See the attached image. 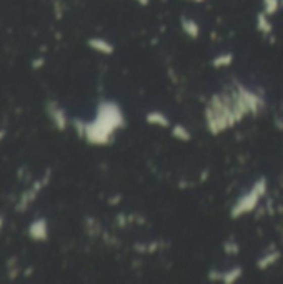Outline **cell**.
<instances>
[{
  "mask_svg": "<svg viewBox=\"0 0 283 284\" xmlns=\"http://www.w3.org/2000/svg\"><path fill=\"white\" fill-rule=\"evenodd\" d=\"M223 253L226 256H237L240 253V244L237 243L233 238H230L228 241L223 243Z\"/></svg>",
  "mask_w": 283,
  "mask_h": 284,
  "instance_id": "obj_17",
  "label": "cell"
},
{
  "mask_svg": "<svg viewBox=\"0 0 283 284\" xmlns=\"http://www.w3.org/2000/svg\"><path fill=\"white\" fill-rule=\"evenodd\" d=\"M255 27H257V30L262 33V35H270V33L273 32V25H271V22H270V15L265 14L263 10L257 15V19H255Z\"/></svg>",
  "mask_w": 283,
  "mask_h": 284,
  "instance_id": "obj_11",
  "label": "cell"
},
{
  "mask_svg": "<svg viewBox=\"0 0 283 284\" xmlns=\"http://www.w3.org/2000/svg\"><path fill=\"white\" fill-rule=\"evenodd\" d=\"M43 64H45V59H37V60L32 62V67H33V68H40Z\"/></svg>",
  "mask_w": 283,
  "mask_h": 284,
  "instance_id": "obj_21",
  "label": "cell"
},
{
  "mask_svg": "<svg viewBox=\"0 0 283 284\" xmlns=\"http://www.w3.org/2000/svg\"><path fill=\"white\" fill-rule=\"evenodd\" d=\"M117 224L120 226V228H125L127 224H130V216H127V214H117Z\"/></svg>",
  "mask_w": 283,
  "mask_h": 284,
  "instance_id": "obj_20",
  "label": "cell"
},
{
  "mask_svg": "<svg viewBox=\"0 0 283 284\" xmlns=\"http://www.w3.org/2000/svg\"><path fill=\"white\" fill-rule=\"evenodd\" d=\"M133 249L142 254H154L160 249V241H152V243H137L133 244Z\"/></svg>",
  "mask_w": 283,
  "mask_h": 284,
  "instance_id": "obj_15",
  "label": "cell"
},
{
  "mask_svg": "<svg viewBox=\"0 0 283 284\" xmlns=\"http://www.w3.org/2000/svg\"><path fill=\"white\" fill-rule=\"evenodd\" d=\"M135 2H137L138 5H142V7H147V5L150 4V0H135Z\"/></svg>",
  "mask_w": 283,
  "mask_h": 284,
  "instance_id": "obj_23",
  "label": "cell"
},
{
  "mask_svg": "<svg viewBox=\"0 0 283 284\" xmlns=\"http://www.w3.org/2000/svg\"><path fill=\"white\" fill-rule=\"evenodd\" d=\"M222 277H223V271H220V269L208 271V279L210 281H222Z\"/></svg>",
  "mask_w": 283,
  "mask_h": 284,
  "instance_id": "obj_19",
  "label": "cell"
},
{
  "mask_svg": "<svg viewBox=\"0 0 283 284\" xmlns=\"http://www.w3.org/2000/svg\"><path fill=\"white\" fill-rule=\"evenodd\" d=\"M87 45L93 50V52L102 53V55H112L113 52H115V47H113V45L109 40H105V38H102V37L88 38Z\"/></svg>",
  "mask_w": 283,
  "mask_h": 284,
  "instance_id": "obj_7",
  "label": "cell"
},
{
  "mask_svg": "<svg viewBox=\"0 0 283 284\" xmlns=\"http://www.w3.org/2000/svg\"><path fill=\"white\" fill-rule=\"evenodd\" d=\"M125 127V115L117 101L104 100L97 106V113L92 122L85 127L83 138L93 146H107L113 141L117 130Z\"/></svg>",
  "mask_w": 283,
  "mask_h": 284,
  "instance_id": "obj_1",
  "label": "cell"
},
{
  "mask_svg": "<svg viewBox=\"0 0 283 284\" xmlns=\"http://www.w3.org/2000/svg\"><path fill=\"white\" fill-rule=\"evenodd\" d=\"M205 125L213 136L222 135L226 130H231L239 120H237L233 101L228 87H225L222 92H217L210 96L208 103L205 105Z\"/></svg>",
  "mask_w": 283,
  "mask_h": 284,
  "instance_id": "obj_2",
  "label": "cell"
},
{
  "mask_svg": "<svg viewBox=\"0 0 283 284\" xmlns=\"http://www.w3.org/2000/svg\"><path fill=\"white\" fill-rule=\"evenodd\" d=\"M267 190H268L267 178H265V176H260V178L252 185V188L235 201V204L230 209V218L239 219L242 216H245V214H250L252 211H255L260 204V201H262V198L267 195Z\"/></svg>",
  "mask_w": 283,
  "mask_h": 284,
  "instance_id": "obj_3",
  "label": "cell"
},
{
  "mask_svg": "<svg viewBox=\"0 0 283 284\" xmlns=\"http://www.w3.org/2000/svg\"><path fill=\"white\" fill-rule=\"evenodd\" d=\"M243 276V268L242 266H233V268H230L228 271H223V277H222V282L223 284H233L240 279Z\"/></svg>",
  "mask_w": 283,
  "mask_h": 284,
  "instance_id": "obj_12",
  "label": "cell"
},
{
  "mask_svg": "<svg viewBox=\"0 0 283 284\" xmlns=\"http://www.w3.org/2000/svg\"><path fill=\"white\" fill-rule=\"evenodd\" d=\"M172 136L175 140H178V141H183V143H186V141H190L192 140V133H190V130L183 127V125H173L172 127Z\"/></svg>",
  "mask_w": 283,
  "mask_h": 284,
  "instance_id": "obj_13",
  "label": "cell"
},
{
  "mask_svg": "<svg viewBox=\"0 0 283 284\" xmlns=\"http://www.w3.org/2000/svg\"><path fill=\"white\" fill-rule=\"evenodd\" d=\"M190 2H197V4H200V2H205V0H190Z\"/></svg>",
  "mask_w": 283,
  "mask_h": 284,
  "instance_id": "obj_26",
  "label": "cell"
},
{
  "mask_svg": "<svg viewBox=\"0 0 283 284\" xmlns=\"http://www.w3.org/2000/svg\"><path fill=\"white\" fill-rule=\"evenodd\" d=\"M4 136H5V132H4V130H0V140H2Z\"/></svg>",
  "mask_w": 283,
  "mask_h": 284,
  "instance_id": "obj_24",
  "label": "cell"
},
{
  "mask_svg": "<svg viewBox=\"0 0 283 284\" xmlns=\"http://www.w3.org/2000/svg\"><path fill=\"white\" fill-rule=\"evenodd\" d=\"M180 25H182V30L185 35L192 38V40H197V38L200 37V25H198V22H195L194 19H190V17H182Z\"/></svg>",
  "mask_w": 283,
  "mask_h": 284,
  "instance_id": "obj_8",
  "label": "cell"
},
{
  "mask_svg": "<svg viewBox=\"0 0 283 284\" xmlns=\"http://www.w3.org/2000/svg\"><path fill=\"white\" fill-rule=\"evenodd\" d=\"M233 87L237 88V92H239V95L243 98V101L247 103L248 110H250V115H253V117L262 115L265 110V100H263L262 92L260 93L253 92V90L245 87V85L240 83L239 80H233Z\"/></svg>",
  "mask_w": 283,
  "mask_h": 284,
  "instance_id": "obj_4",
  "label": "cell"
},
{
  "mask_svg": "<svg viewBox=\"0 0 283 284\" xmlns=\"http://www.w3.org/2000/svg\"><path fill=\"white\" fill-rule=\"evenodd\" d=\"M28 238L32 241H47L49 240V223L45 218L33 219L28 226Z\"/></svg>",
  "mask_w": 283,
  "mask_h": 284,
  "instance_id": "obj_6",
  "label": "cell"
},
{
  "mask_svg": "<svg viewBox=\"0 0 283 284\" xmlns=\"http://www.w3.org/2000/svg\"><path fill=\"white\" fill-rule=\"evenodd\" d=\"M262 4H263V12L270 17H273L280 10L283 2L281 0H262Z\"/></svg>",
  "mask_w": 283,
  "mask_h": 284,
  "instance_id": "obj_16",
  "label": "cell"
},
{
  "mask_svg": "<svg viewBox=\"0 0 283 284\" xmlns=\"http://www.w3.org/2000/svg\"><path fill=\"white\" fill-rule=\"evenodd\" d=\"M47 111L50 115V120H52V123H54V127L59 130V132H65L67 127H69V118H67V113L59 106V103H55V101H49Z\"/></svg>",
  "mask_w": 283,
  "mask_h": 284,
  "instance_id": "obj_5",
  "label": "cell"
},
{
  "mask_svg": "<svg viewBox=\"0 0 283 284\" xmlns=\"http://www.w3.org/2000/svg\"><path fill=\"white\" fill-rule=\"evenodd\" d=\"M2 226H4V219H2V216H0V230H2Z\"/></svg>",
  "mask_w": 283,
  "mask_h": 284,
  "instance_id": "obj_25",
  "label": "cell"
},
{
  "mask_svg": "<svg viewBox=\"0 0 283 284\" xmlns=\"http://www.w3.org/2000/svg\"><path fill=\"white\" fill-rule=\"evenodd\" d=\"M120 201H122V196H120V195H117V196H113L112 200H109V204H112V206H113V204H118Z\"/></svg>",
  "mask_w": 283,
  "mask_h": 284,
  "instance_id": "obj_22",
  "label": "cell"
},
{
  "mask_svg": "<svg viewBox=\"0 0 283 284\" xmlns=\"http://www.w3.org/2000/svg\"><path fill=\"white\" fill-rule=\"evenodd\" d=\"M145 122L149 125H154V127H160V128H170V118L162 111H149L145 115Z\"/></svg>",
  "mask_w": 283,
  "mask_h": 284,
  "instance_id": "obj_10",
  "label": "cell"
},
{
  "mask_svg": "<svg viewBox=\"0 0 283 284\" xmlns=\"http://www.w3.org/2000/svg\"><path fill=\"white\" fill-rule=\"evenodd\" d=\"M233 60H235L233 53H230V52L220 53L212 60V67L213 68H226V67H230L231 64H233Z\"/></svg>",
  "mask_w": 283,
  "mask_h": 284,
  "instance_id": "obj_14",
  "label": "cell"
},
{
  "mask_svg": "<svg viewBox=\"0 0 283 284\" xmlns=\"http://www.w3.org/2000/svg\"><path fill=\"white\" fill-rule=\"evenodd\" d=\"M73 127H75L77 135L80 136V138H83V136H85V127H87V123L82 122L80 118H75V120H73Z\"/></svg>",
  "mask_w": 283,
  "mask_h": 284,
  "instance_id": "obj_18",
  "label": "cell"
},
{
  "mask_svg": "<svg viewBox=\"0 0 283 284\" xmlns=\"http://www.w3.org/2000/svg\"><path fill=\"white\" fill-rule=\"evenodd\" d=\"M280 258H281V253L278 251V249H273V251H267L262 258L257 259V268L262 269V271L263 269H268V268H271V266H275L276 263H278Z\"/></svg>",
  "mask_w": 283,
  "mask_h": 284,
  "instance_id": "obj_9",
  "label": "cell"
}]
</instances>
